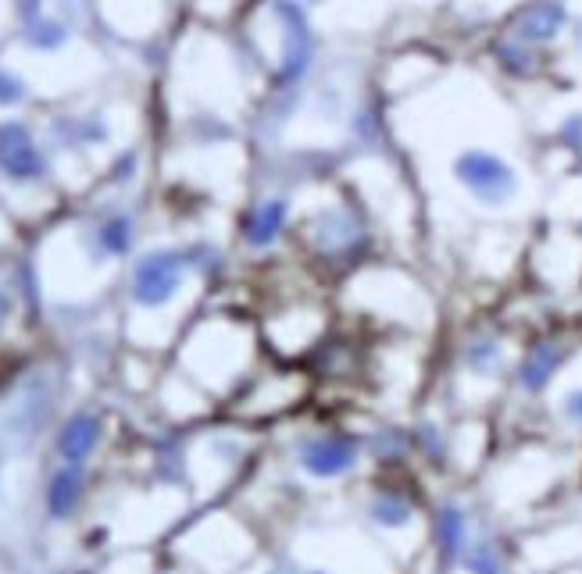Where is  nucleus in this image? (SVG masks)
I'll return each mask as SVG.
<instances>
[{
	"mask_svg": "<svg viewBox=\"0 0 582 574\" xmlns=\"http://www.w3.org/2000/svg\"><path fill=\"white\" fill-rule=\"evenodd\" d=\"M0 168H4L11 179H39V175H44V157H39L30 132H25V126H19V121L0 126Z\"/></svg>",
	"mask_w": 582,
	"mask_h": 574,
	"instance_id": "nucleus-3",
	"label": "nucleus"
},
{
	"mask_svg": "<svg viewBox=\"0 0 582 574\" xmlns=\"http://www.w3.org/2000/svg\"><path fill=\"white\" fill-rule=\"evenodd\" d=\"M22 101V82L15 75L0 72V104H15Z\"/></svg>",
	"mask_w": 582,
	"mask_h": 574,
	"instance_id": "nucleus-14",
	"label": "nucleus"
},
{
	"mask_svg": "<svg viewBox=\"0 0 582 574\" xmlns=\"http://www.w3.org/2000/svg\"><path fill=\"white\" fill-rule=\"evenodd\" d=\"M554 364H558V353L554 350H547V358H544V350L536 353V361H529L525 364V386H544V382L550 378V372H554Z\"/></svg>",
	"mask_w": 582,
	"mask_h": 574,
	"instance_id": "nucleus-11",
	"label": "nucleus"
},
{
	"mask_svg": "<svg viewBox=\"0 0 582 574\" xmlns=\"http://www.w3.org/2000/svg\"><path fill=\"white\" fill-rule=\"evenodd\" d=\"M97 440H101V421L93 414H75L69 425H65L61 440H58V449H61V457L69 464H83L93 454Z\"/></svg>",
	"mask_w": 582,
	"mask_h": 574,
	"instance_id": "nucleus-6",
	"label": "nucleus"
},
{
	"mask_svg": "<svg viewBox=\"0 0 582 574\" xmlns=\"http://www.w3.org/2000/svg\"><path fill=\"white\" fill-rule=\"evenodd\" d=\"M564 25V8L554 4V0H547V4H533L525 15L519 19V25H514V33H519V39H554L558 36V30Z\"/></svg>",
	"mask_w": 582,
	"mask_h": 574,
	"instance_id": "nucleus-7",
	"label": "nucleus"
},
{
	"mask_svg": "<svg viewBox=\"0 0 582 574\" xmlns=\"http://www.w3.org/2000/svg\"><path fill=\"white\" fill-rule=\"evenodd\" d=\"M101 246L107 254H126L132 246V225L129 218H112V222H104L101 229Z\"/></svg>",
	"mask_w": 582,
	"mask_h": 574,
	"instance_id": "nucleus-10",
	"label": "nucleus"
},
{
	"mask_svg": "<svg viewBox=\"0 0 582 574\" xmlns=\"http://www.w3.org/2000/svg\"><path fill=\"white\" fill-rule=\"evenodd\" d=\"M79 496H83V475H79L75 464H72V468L54 475V482L47 489V511L54 517H69L75 511Z\"/></svg>",
	"mask_w": 582,
	"mask_h": 574,
	"instance_id": "nucleus-9",
	"label": "nucleus"
},
{
	"mask_svg": "<svg viewBox=\"0 0 582 574\" xmlns=\"http://www.w3.org/2000/svg\"><path fill=\"white\" fill-rule=\"evenodd\" d=\"M4 318H8V296L0 290V325H4Z\"/></svg>",
	"mask_w": 582,
	"mask_h": 574,
	"instance_id": "nucleus-16",
	"label": "nucleus"
},
{
	"mask_svg": "<svg viewBox=\"0 0 582 574\" xmlns=\"http://www.w3.org/2000/svg\"><path fill=\"white\" fill-rule=\"evenodd\" d=\"M561 136L568 143H572L579 154H582V115H575V118H568L564 121V129H561Z\"/></svg>",
	"mask_w": 582,
	"mask_h": 574,
	"instance_id": "nucleus-15",
	"label": "nucleus"
},
{
	"mask_svg": "<svg viewBox=\"0 0 582 574\" xmlns=\"http://www.w3.org/2000/svg\"><path fill=\"white\" fill-rule=\"evenodd\" d=\"M375 517H379L383 525H404V522H408V507H404L400 500L383 496V500L375 503Z\"/></svg>",
	"mask_w": 582,
	"mask_h": 574,
	"instance_id": "nucleus-12",
	"label": "nucleus"
},
{
	"mask_svg": "<svg viewBox=\"0 0 582 574\" xmlns=\"http://www.w3.org/2000/svg\"><path fill=\"white\" fill-rule=\"evenodd\" d=\"M282 225H287V203L265 200L261 208H254L251 218H247V243L268 246L282 232Z\"/></svg>",
	"mask_w": 582,
	"mask_h": 574,
	"instance_id": "nucleus-8",
	"label": "nucleus"
},
{
	"mask_svg": "<svg viewBox=\"0 0 582 574\" xmlns=\"http://www.w3.org/2000/svg\"><path fill=\"white\" fill-rule=\"evenodd\" d=\"M454 175L472 189V197H479L482 203H493V208L511 200L514 189H519L514 172L497 154H486V150H468V154L457 157Z\"/></svg>",
	"mask_w": 582,
	"mask_h": 574,
	"instance_id": "nucleus-1",
	"label": "nucleus"
},
{
	"mask_svg": "<svg viewBox=\"0 0 582 574\" xmlns=\"http://www.w3.org/2000/svg\"><path fill=\"white\" fill-rule=\"evenodd\" d=\"M61 39H65V30L54 22H39L33 30V44H39V47H58Z\"/></svg>",
	"mask_w": 582,
	"mask_h": 574,
	"instance_id": "nucleus-13",
	"label": "nucleus"
},
{
	"mask_svg": "<svg viewBox=\"0 0 582 574\" xmlns=\"http://www.w3.org/2000/svg\"><path fill=\"white\" fill-rule=\"evenodd\" d=\"M354 460H358V443L350 440V435H318V440H311L301 454V464L318 478L344 475L354 468Z\"/></svg>",
	"mask_w": 582,
	"mask_h": 574,
	"instance_id": "nucleus-4",
	"label": "nucleus"
},
{
	"mask_svg": "<svg viewBox=\"0 0 582 574\" xmlns=\"http://www.w3.org/2000/svg\"><path fill=\"white\" fill-rule=\"evenodd\" d=\"M183 261L175 254H151L137 265V279H132V296L143 307H161L168 304L179 290Z\"/></svg>",
	"mask_w": 582,
	"mask_h": 574,
	"instance_id": "nucleus-2",
	"label": "nucleus"
},
{
	"mask_svg": "<svg viewBox=\"0 0 582 574\" xmlns=\"http://www.w3.org/2000/svg\"><path fill=\"white\" fill-rule=\"evenodd\" d=\"M279 15H282V22L290 25V36H287V68H282V75L293 79V75H301L304 68H307V54H311L307 22H304V11L293 8L290 0H279Z\"/></svg>",
	"mask_w": 582,
	"mask_h": 574,
	"instance_id": "nucleus-5",
	"label": "nucleus"
}]
</instances>
